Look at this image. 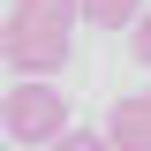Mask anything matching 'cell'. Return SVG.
<instances>
[{
  "label": "cell",
  "mask_w": 151,
  "mask_h": 151,
  "mask_svg": "<svg viewBox=\"0 0 151 151\" xmlns=\"http://www.w3.org/2000/svg\"><path fill=\"white\" fill-rule=\"evenodd\" d=\"M106 144L113 151H151V98H113L106 106Z\"/></svg>",
  "instance_id": "3"
},
{
  "label": "cell",
  "mask_w": 151,
  "mask_h": 151,
  "mask_svg": "<svg viewBox=\"0 0 151 151\" xmlns=\"http://www.w3.org/2000/svg\"><path fill=\"white\" fill-rule=\"evenodd\" d=\"M76 0H15L8 8V68L15 83H53L76 53Z\"/></svg>",
  "instance_id": "1"
},
{
  "label": "cell",
  "mask_w": 151,
  "mask_h": 151,
  "mask_svg": "<svg viewBox=\"0 0 151 151\" xmlns=\"http://www.w3.org/2000/svg\"><path fill=\"white\" fill-rule=\"evenodd\" d=\"M0 129H8V144L53 151L60 136H68V91H53V83H15V91L0 98Z\"/></svg>",
  "instance_id": "2"
},
{
  "label": "cell",
  "mask_w": 151,
  "mask_h": 151,
  "mask_svg": "<svg viewBox=\"0 0 151 151\" xmlns=\"http://www.w3.org/2000/svg\"><path fill=\"white\" fill-rule=\"evenodd\" d=\"M144 15V0H76V23H91V30H136Z\"/></svg>",
  "instance_id": "4"
},
{
  "label": "cell",
  "mask_w": 151,
  "mask_h": 151,
  "mask_svg": "<svg viewBox=\"0 0 151 151\" xmlns=\"http://www.w3.org/2000/svg\"><path fill=\"white\" fill-rule=\"evenodd\" d=\"M53 151H113V144H106V129H68Z\"/></svg>",
  "instance_id": "5"
},
{
  "label": "cell",
  "mask_w": 151,
  "mask_h": 151,
  "mask_svg": "<svg viewBox=\"0 0 151 151\" xmlns=\"http://www.w3.org/2000/svg\"><path fill=\"white\" fill-rule=\"evenodd\" d=\"M129 53H136V60H144V68H151V8H144V15H136V30H129Z\"/></svg>",
  "instance_id": "6"
},
{
  "label": "cell",
  "mask_w": 151,
  "mask_h": 151,
  "mask_svg": "<svg viewBox=\"0 0 151 151\" xmlns=\"http://www.w3.org/2000/svg\"><path fill=\"white\" fill-rule=\"evenodd\" d=\"M144 98H151V91H144Z\"/></svg>",
  "instance_id": "9"
},
{
  "label": "cell",
  "mask_w": 151,
  "mask_h": 151,
  "mask_svg": "<svg viewBox=\"0 0 151 151\" xmlns=\"http://www.w3.org/2000/svg\"><path fill=\"white\" fill-rule=\"evenodd\" d=\"M0 151H8V144H0Z\"/></svg>",
  "instance_id": "8"
},
{
  "label": "cell",
  "mask_w": 151,
  "mask_h": 151,
  "mask_svg": "<svg viewBox=\"0 0 151 151\" xmlns=\"http://www.w3.org/2000/svg\"><path fill=\"white\" fill-rule=\"evenodd\" d=\"M0 60H8V15H0Z\"/></svg>",
  "instance_id": "7"
}]
</instances>
